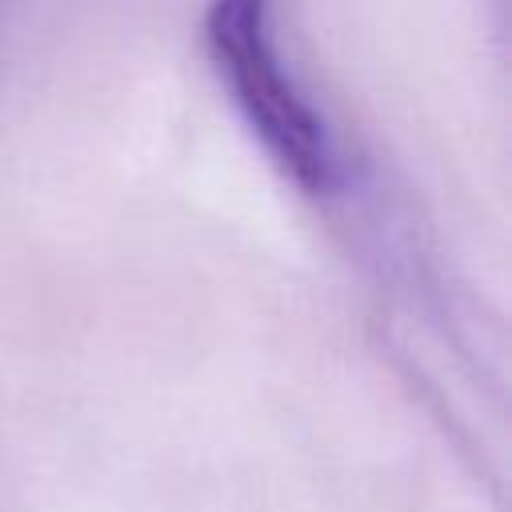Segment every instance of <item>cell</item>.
Listing matches in <instances>:
<instances>
[{"mask_svg": "<svg viewBox=\"0 0 512 512\" xmlns=\"http://www.w3.org/2000/svg\"><path fill=\"white\" fill-rule=\"evenodd\" d=\"M204 48L232 108L264 156L300 192H332L340 180L336 148L324 116L312 108L280 56L272 32V0H208Z\"/></svg>", "mask_w": 512, "mask_h": 512, "instance_id": "1", "label": "cell"}]
</instances>
